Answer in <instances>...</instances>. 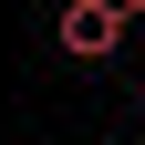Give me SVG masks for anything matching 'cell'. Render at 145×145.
<instances>
[{
    "label": "cell",
    "instance_id": "obj_2",
    "mask_svg": "<svg viewBox=\"0 0 145 145\" xmlns=\"http://www.w3.org/2000/svg\"><path fill=\"white\" fill-rule=\"evenodd\" d=\"M135 145H145V124H135Z\"/></svg>",
    "mask_w": 145,
    "mask_h": 145
},
{
    "label": "cell",
    "instance_id": "obj_1",
    "mask_svg": "<svg viewBox=\"0 0 145 145\" xmlns=\"http://www.w3.org/2000/svg\"><path fill=\"white\" fill-rule=\"evenodd\" d=\"M124 31H135V0H62V21H52V42L72 52V62H114Z\"/></svg>",
    "mask_w": 145,
    "mask_h": 145
}]
</instances>
